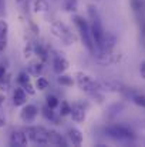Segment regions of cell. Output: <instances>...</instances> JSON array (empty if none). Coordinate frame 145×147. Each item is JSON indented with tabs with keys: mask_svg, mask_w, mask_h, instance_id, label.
I'll list each match as a JSON object with an SVG mask.
<instances>
[{
	"mask_svg": "<svg viewBox=\"0 0 145 147\" xmlns=\"http://www.w3.org/2000/svg\"><path fill=\"white\" fill-rule=\"evenodd\" d=\"M48 143L53 146H61V147H67L68 142L65 140V137L58 133L57 130H48Z\"/></svg>",
	"mask_w": 145,
	"mask_h": 147,
	"instance_id": "obj_10",
	"label": "cell"
},
{
	"mask_svg": "<svg viewBox=\"0 0 145 147\" xmlns=\"http://www.w3.org/2000/svg\"><path fill=\"white\" fill-rule=\"evenodd\" d=\"M48 86H50V83H48V80L46 77H37L36 79V83H34V87L37 89V90H40V92H43V90H47Z\"/></svg>",
	"mask_w": 145,
	"mask_h": 147,
	"instance_id": "obj_23",
	"label": "cell"
},
{
	"mask_svg": "<svg viewBox=\"0 0 145 147\" xmlns=\"http://www.w3.org/2000/svg\"><path fill=\"white\" fill-rule=\"evenodd\" d=\"M37 114H39L37 106H34V104H24V107L20 111V119L24 123H31V121H34Z\"/></svg>",
	"mask_w": 145,
	"mask_h": 147,
	"instance_id": "obj_7",
	"label": "cell"
},
{
	"mask_svg": "<svg viewBox=\"0 0 145 147\" xmlns=\"http://www.w3.org/2000/svg\"><path fill=\"white\" fill-rule=\"evenodd\" d=\"M73 23L76 24L77 30H78V36L83 42V45L86 46V49L88 50L91 54L96 53V45L93 42V36H91V27H90V22L80 14H73L71 17Z\"/></svg>",
	"mask_w": 145,
	"mask_h": 147,
	"instance_id": "obj_1",
	"label": "cell"
},
{
	"mask_svg": "<svg viewBox=\"0 0 145 147\" xmlns=\"http://www.w3.org/2000/svg\"><path fill=\"white\" fill-rule=\"evenodd\" d=\"M51 1H60V0H51Z\"/></svg>",
	"mask_w": 145,
	"mask_h": 147,
	"instance_id": "obj_36",
	"label": "cell"
},
{
	"mask_svg": "<svg viewBox=\"0 0 145 147\" xmlns=\"http://www.w3.org/2000/svg\"><path fill=\"white\" fill-rule=\"evenodd\" d=\"M141 42H142V45L145 46V23L142 24V27H141Z\"/></svg>",
	"mask_w": 145,
	"mask_h": 147,
	"instance_id": "obj_30",
	"label": "cell"
},
{
	"mask_svg": "<svg viewBox=\"0 0 145 147\" xmlns=\"http://www.w3.org/2000/svg\"><path fill=\"white\" fill-rule=\"evenodd\" d=\"M29 139L24 133V130H13L10 134V144L16 147H24L27 146Z\"/></svg>",
	"mask_w": 145,
	"mask_h": 147,
	"instance_id": "obj_9",
	"label": "cell"
},
{
	"mask_svg": "<svg viewBox=\"0 0 145 147\" xmlns=\"http://www.w3.org/2000/svg\"><path fill=\"white\" fill-rule=\"evenodd\" d=\"M70 67V61L63 56V53L60 54H55L54 59H53V70L57 73V74H61V73H65Z\"/></svg>",
	"mask_w": 145,
	"mask_h": 147,
	"instance_id": "obj_8",
	"label": "cell"
},
{
	"mask_svg": "<svg viewBox=\"0 0 145 147\" xmlns=\"http://www.w3.org/2000/svg\"><path fill=\"white\" fill-rule=\"evenodd\" d=\"M130 4H131V9H132L135 13L142 11V9H144V3H142V0H130Z\"/></svg>",
	"mask_w": 145,
	"mask_h": 147,
	"instance_id": "obj_25",
	"label": "cell"
},
{
	"mask_svg": "<svg viewBox=\"0 0 145 147\" xmlns=\"http://www.w3.org/2000/svg\"><path fill=\"white\" fill-rule=\"evenodd\" d=\"M67 134H68V139H70V142L73 143V146H81V144H83L84 137H83V133H81L78 129L71 127V129H68Z\"/></svg>",
	"mask_w": 145,
	"mask_h": 147,
	"instance_id": "obj_14",
	"label": "cell"
},
{
	"mask_svg": "<svg viewBox=\"0 0 145 147\" xmlns=\"http://www.w3.org/2000/svg\"><path fill=\"white\" fill-rule=\"evenodd\" d=\"M140 73H141V76L145 79V60L141 63V66H140Z\"/></svg>",
	"mask_w": 145,
	"mask_h": 147,
	"instance_id": "obj_31",
	"label": "cell"
},
{
	"mask_svg": "<svg viewBox=\"0 0 145 147\" xmlns=\"http://www.w3.org/2000/svg\"><path fill=\"white\" fill-rule=\"evenodd\" d=\"M46 104H47L48 107H51V109H55V107H58L60 100H58L57 96H54V94H47V96H46Z\"/></svg>",
	"mask_w": 145,
	"mask_h": 147,
	"instance_id": "obj_24",
	"label": "cell"
},
{
	"mask_svg": "<svg viewBox=\"0 0 145 147\" xmlns=\"http://www.w3.org/2000/svg\"><path fill=\"white\" fill-rule=\"evenodd\" d=\"M50 10V4L47 0H34L33 1V11L36 13H47Z\"/></svg>",
	"mask_w": 145,
	"mask_h": 147,
	"instance_id": "obj_18",
	"label": "cell"
},
{
	"mask_svg": "<svg viewBox=\"0 0 145 147\" xmlns=\"http://www.w3.org/2000/svg\"><path fill=\"white\" fill-rule=\"evenodd\" d=\"M87 16H88L90 24H102L101 14L96 7V4H87Z\"/></svg>",
	"mask_w": 145,
	"mask_h": 147,
	"instance_id": "obj_11",
	"label": "cell"
},
{
	"mask_svg": "<svg viewBox=\"0 0 145 147\" xmlns=\"http://www.w3.org/2000/svg\"><path fill=\"white\" fill-rule=\"evenodd\" d=\"M9 87H10V76L6 74L4 77L0 79V89L1 90H7Z\"/></svg>",
	"mask_w": 145,
	"mask_h": 147,
	"instance_id": "obj_27",
	"label": "cell"
},
{
	"mask_svg": "<svg viewBox=\"0 0 145 147\" xmlns=\"http://www.w3.org/2000/svg\"><path fill=\"white\" fill-rule=\"evenodd\" d=\"M57 82H58L60 86H64V87H73L74 83H76V80L73 79V76H68V74H64V73L58 74Z\"/></svg>",
	"mask_w": 145,
	"mask_h": 147,
	"instance_id": "obj_19",
	"label": "cell"
},
{
	"mask_svg": "<svg viewBox=\"0 0 145 147\" xmlns=\"http://www.w3.org/2000/svg\"><path fill=\"white\" fill-rule=\"evenodd\" d=\"M33 47H34V54L43 61V63H46L48 60V51L47 49L41 45V43H33Z\"/></svg>",
	"mask_w": 145,
	"mask_h": 147,
	"instance_id": "obj_17",
	"label": "cell"
},
{
	"mask_svg": "<svg viewBox=\"0 0 145 147\" xmlns=\"http://www.w3.org/2000/svg\"><path fill=\"white\" fill-rule=\"evenodd\" d=\"M43 69H44V63H43L41 60L31 61V63L27 66L29 73H30V74H33V76H40V74H41V71H43Z\"/></svg>",
	"mask_w": 145,
	"mask_h": 147,
	"instance_id": "obj_16",
	"label": "cell"
},
{
	"mask_svg": "<svg viewBox=\"0 0 145 147\" xmlns=\"http://www.w3.org/2000/svg\"><path fill=\"white\" fill-rule=\"evenodd\" d=\"M3 100H4V97H3V96H1V94H0V104H1V103H3Z\"/></svg>",
	"mask_w": 145,
	"mask_h": 147,
	"instance_id": "obj_35",
	"label": "cell"
},
{
	"mask_svg": "<svg viewBox=\"0 0 145 147\" xmlns=\"http://www.w3.org/2000/svg\"><path fill=\"white\" fill-rule=\"evenodd\" d=\"M78 9V0H63V10L67 13H74Z\"/></svg>",
	"mask_w": 145,
	"mask_h": 147,
	"instance_id": "obj_21",
	"label": "cell"
},
{
	"mask_svg": "<svg viewBox=\"0 0 145 147\" xmlns=\"http://www.w3.org/2000/svg\"><path fill=\"white\" fill-rule=\"evenodd\" d=\"M7 34H9V24L6 20H0V54L7 46Z\"/></svg>",
	"mask_w": 145,
	"mask_h": 147,
	"instance_id": "obj_13",
	"label": "cell"
},
{
	"mask_svg": "<svg viewBox=\"0 0 145 147\" xmlns=\"http://www.w3.org/2000/svg\"><path fill=\"white\" fill-rule=\"evenodd\" d=\"M124 110H125V104H124L122 101H115V103H112V104L108 106L107 114H108L110 117H115V116H118L120 113H122Z\"/></svg>",
	"mask_w": 145,
	"mask_h": 147,
	"instance_id": "obj_15",
	"label": "cell"
},
{
	"mask_svg": "<svg viewBox=\"0 0 145 147\" xmlns=\"http://www.w3.org/2000/svg\"><path fill=\"white\" fill-rule=\"evenodd\" d=\"M3 14H4V1L0 0V16H3Z\"/></svg>",
	"mask_w": 145,
	"mask_h": 147,
	"instance_id": "obj_32",
	"label": "cell"
},
{
	"mask_svg": "<svg viewBox=\"0 0 145 147\" xmlns=\"http://www.w3.org/2000/svg\"><path fill=\"white\" fill-rule=\"evenodd\" d=\"M24 133L29 139V142L39 144V146H47L48 143V130L41 126H27L24 129Z\"/></svg>",
	"mask_w": 145,
	"mask_h": 147,
	"instance_id": "obj_5",
	"label": "cell"
},
{
	"mask_svg": "<svg viewBox=\"0 0 145 147\" xmlns=\"http://www.w3.org/2000/svg\"><path fill=\"white\" fill-rule=\"evenodd\" d=\"M54 109H51V107H48L47 104L41 109V114H43V117L48 120V121H53V123H57L58 121V119L55 117V114H54V111H53ZM58 124V123H57Z\"/></svg>",
	"mask_w": 145,
	"mask_h": 147,
	"instance_id": "obj_20",
	"label": "cell"
},
{
	"mask_svg": "<svg viewBox=\"0 0 145 147\" xmlns=\"http://www.w3.org/2000/svg\"><path fill=\"white\" fill-rule=\"evenodd\" d=\"M58 107H60V111H58V114H60L61 117L70 116V113H71V104H70L68 101L63 100V101L58 104Z\"/></svg>",
	"mask_w": 145,
	"mask_h": 147,
	"instance_id": "obj_22",
	"label": "cell"
},
{
	"mask_svg": "<svg viewBox=\"0 0 145 147\" xmlns=\"http://www.w3.org/2000/svg\"><path fill=\"white\" fill-rule=\"evenodd\" d=\"M27 101V93L26 90L20 86V87H16L13 90V103L14 106H24Z\"/></svg>",
	"mask_w": 145,
	"mask_h": 147,
	"instance_id": "obj_12",
	"label": "cell"
},
{
	"mask_svg": "<svg viewBox=\"0 0 145 147\" xmlns=\"http://www.w3.org/2000/svg\"><path fill=\"white\" fill-rule=\"evenodd\" d=\"M19 4H23V3H26V0H16Z\"/></svg>",
	"mask_w": 145,
	"mask_h": 147,
	"instance_id": "obj_34",
	"label": "cell"
},
{
	"mask_svg": "<svg viewBox=\"0 0 145 147\" xmlns=\"http://www.w3.org/2000/svg\"><path fill=\"white\" fill-rule=\"evenodd\" d=\"M88 109V103L87 101H76L73 106H71V119L76 121V123H83L86 120V111Z\"/></svg>",
	"mask_w": 145,
	"mask_h": 147,
	"instance_id": "obj_6",
	"label": "cell"
},
{
	"mask_svg": "<svg viewBox=\"0 0 145 147\" xmlns=\"http://www.w3.org/2000/svg\"><path fill=\"white\" fill-rule=\"evenodd\" d=\"M17 82H19L20 86L27 83V82H30V73L29 71H20L19 76H17Z\"/></svg>",
	"mask_w": 145,
	"mask_h": 147,
	"instance_id": "obj_26",
	"label": "cell"
},
{
	"mask_svg": "<svg viewBox=\"0 0 145 147\" xmlns=\"http://www.w3.org/2000/svg\"><path fill=\"white\" fill-rule=\"evenodd\" d=\"M21 87L26 90V93L27 94H30V96H33L34 93H36V87L31 84V82H27V83H24V84H21Z\"/></svg>",
	"mask_w": 145,
	"mask_h": 147,
	"instance_id": "obj_28",
	"label": "cell"
},
{
	"mask_svg": "<svg viewBox=\"0 0 145 147\" xmlns=\"http://www.w3.org/2000/svg\"><path fill=\"white\" fill-rule=\"evenodd\" d=\"M6 74H7V71H6V66H4V64H0V79L4 77Z\"/></svg>",
	"mask_w": 145,
	"mask_h": 147,
	"instance_id": "obj_29",
	"label": "cell"
},
{
	"mask_svg": "<svg viewBox=\"0 0 145 147\" xmlns=\"http://www.w3.org/2000/svg\"><path fill=\"white\" fill-rule=\"evenodd\" d=\"M105 134L115 140V142H120V143H125V144H130V143H134L135 142V133L124 126V124H111V126H107L105 127Z\"/></svg>",
	"mask_w": 145,
	"mask_h": 147,
	"instance_id": "obj_2",
	"label": "cell"
},
{
	"mask_svg": "<svg viewBox=\"0 0 145 147\" xmlns=\"http://www.w3.org/2000/svg\"><path fill=\"white\" fill-rule=\"evenodd\" d=\"M50 30H51V34H53L54 37H57L58 40H61L64 45H67V46L74 45L76 37H74V34L71 33L70 27H68L67 24H64L63 22H53Z\"/></svg>",
	"mask_w": 145,
	"mask_h": 147,
	"instance_id": "obj_4",
	"label": "cell"
},
{
	"mask_svg": "<svg viewBox=\"0 0 145 147\" xmlns=\"http://www.w3.org/2000/svg\"><path fill=\"white\" fill-rule=\"evenodd\" d=\"M6 124V120H4V117H0V127H3Z\"/></svg>",
	"mask_w": 145,
	"mask_h": 147,
	"instance_id": "obj_33",
	"label": "cell"
},
{
	"mask_svg": "<svg viewBox=\"0 0 145 147\" xmlns=\"http://www.w3.org/2000/svg\"><path fill=\"white\" fill-rule=\"evenodd\" d=\"M74 77H76L74 80H76V83L78 84V87H80L83 92L88 93V94H91V93H94V92H101V90H102L101 83H100V82H96L90 74H87V73H84V71H77Z\"/></svg>",
	"mask_w": 145,
	"mask_h": 147,
	"instance_id": "obj_3",
	"label": "cell"
}]
</instances>
